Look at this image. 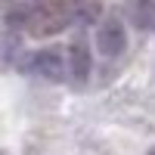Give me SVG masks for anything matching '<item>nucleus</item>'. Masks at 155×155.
I'll use <instances>...</instances> for the list:
<instances>
[{"label": "nucleus", "mask_w": 155, "mask_h": 155, "mask_svg": "<svg viewBox=\"0 0 155 155\" xmlns=\"http://www.w3.org/2000/svg\"><path fill=\"white\" fill-rule=\"evenodd\" d=\"M25 71L34 74V78H41V81H47V84H62L68 78V59H65L62 50L44 47V50H34V53L28 56Z\"/></svg>", "instance_id": "obj_2"}, {"label": "nucleus", "mask_w": 155, "mask_h": 155, "mask_svg": "<svg viewBox=\"0 0 155 155\" xmlns=\"http://www.w3.org/2000/svg\"><path fill=\"white\" fill-rule=\"evenodd\" d=\"M71 6H62V3H41V6H31L28 9V28L37 37H50V34H59L71 25Z\"/></svg>", "instance_id": "obj_1"}, {"label": "nucleus", "mask_w": 155, "mask_h": 155, "mask_svg": "<svg viewBox=\"0 0 155 155\" xmlns=\"http://www.w3.org/2000/svg\"><path fill=\"white\" fill-rule=\"evenodd\" d=\"M146 155H155V146H152V149H149V152H146Z\"/></svg>", "instance_id": "obj_6"}, {"label": "nucleus", "mask_w": 155, "mask_h": 155, "mask_svg": "<svg viewBox=\"0 0 155 155\" xmlns=\"http://www.w3.org/2000/svg\"><path fill=\"white\" fill-rule=\"evenodd\" d=\"M96 50L106 59H118L127 50V28L118 16H106L96 28Z\"/></svg>", "instance_id": "obj_3"}, {"label": "nucleus", "mask_w": 155, "mask_h": 155, "mask_svg": "<svg viewBox=\"0 0 155 155\" xmlns=\"http://www.w3.org/2000/svg\"><path fill=\"white\" fill-rule=\"evenodd\" d=\"M68 78L74 84H84L87 78H90V68H93V59H90V50H87V44L84 41H74L71 47H68Z\"/></svg>", "instance_id": "obj_4"}, {"label": "nucleus", "mask_w": 155, "mask_h": 155, "mask_svg": "<svg viewBox=\"0 0 155 155\" xmlns=\"http://www.w3.org/2000/svg\"><path fill=\"white\" fill-rule=\"evenodd\" d=\"M130 19H134L137 28H143V31H155V0H134Z\"/></svg>", "instance_id": "obj_5"}]
</instances>
